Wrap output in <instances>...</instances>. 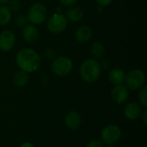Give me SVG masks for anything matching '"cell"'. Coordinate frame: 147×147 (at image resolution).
Segmentation results:
<instances>
[{
    "label": "cell",
    "instance_id": "5",
    "mask_svg": "<svg viewBox=\"0 0 147 147\" xmlns=\"http://www.w3.org/2000/svg\"><path fill=\"white\" fill-rule=\"evenodd\" d=\"M47 16V9L46 6L40 3H34L28 9L27 18L28 21L32 23L33 25L34 24H41L44 22Z\"/></svg>",
    "mask_w": 147,
    "mask_h": 147
},
{
    "label": "cell",
    "instance_id": "24",
    "mask_svg": "<svg viewBox=\"0 0 147 147\" xmlns=\"http://www.w3.org/2000/svg\"><path fill=\"white\" fill-rule=\"evenodd\" d=\"M96 3L99 4V5H101V6H107V5H109L112 2H113V0H96Z\"/></svg>",
    "mask_w": 147,
    "mask_h": 147
},
{
    "label": "cell",
    "instance_id": "20",
    "mask_svg": "<svg viewBox=\"0 0 147 147\" xmlns=\"http://www.w3.org/2000/svg\"><path fill=\"white\" fill-rule=\"evenodd\" d=\"M9 8L11 11H18L21 9V3L19 0H9Z\"/></svg>",
    "mask_w": 147,
    "mask_h": 147
},
{
    "label": "cell",
    "instance_id": "9",
    "mask_svg": "<svg viewBox=\"0 0 147 147\" xmlns=\"http://www.w3.org/2000/svg\"><path fill=\"white\" fill-rule=\"evenodd\" d=\"M110 95L114 102L117 104H121L127 102V100L128 99L129 92L125 85L119 84V85H115L112 89Z\"/></svg>",
    "mask_w": 147,
    "mask_h": 147
},
{
    "label": "cell",
    "instance_id": "28",
    "mask_svg": "<svg viewBox=\"0 0 147 147\" xmlns=\"http://www.w3.org/2000/svg\"><path fill=\"white\" fill-rule=\"evenodd\" d=\"M105 147H115L114 145H108V146H106Z\"/></svg>",
    "mask_w": 147,
    "mask_h": 147
},
{
    "label": "cell",
    "instance_id": "18",
    "mask_svg": "<svg viewBox=\"0 0 147 147\" xmlns=\"http://www.w3.org/2000/svg\"><path fill=\"white\" fill-rule=\"evenodd\" d=\"M106 52L105 47L101 42H95L90 47V53L95 59H102Z\"/></svg>",
    "mask_w": 147,
    "mask_h": 147
},
{
    "label": "cell",
    "instance_id": "8",
    "mask_svg": "<svg viewBox=\"0 0 147 147\" xmlns=\"http://www.w3.org/2000/svg\"><path fill=\"white\" fill-rule=\"evenodd\" d=\"M16 45V36L10 30H4L0 33V50L9 52L14 48Z\"/></svg>",
    "mask_w": 147,
    "mask_h": 147
},
{
    "label": "cell",
    "instance_id": "6",
    "mask_svg": "<svg viewBox=\"0 0 147 147\" xmlns=\"http://www.w3.org/2000/svg\"><path fill=\"white\" fill-rule=\"evenodd\" d=\"M68 24V20L65 15L61 13L53 14L47 22L48 30L53 34H59L63 32Z\"/></svg>",
    "mask_w": 147,
    "mask_h": 147
},
{
    "label": "cell",
    "instance_id": "1",
    "mask_svg": "<svg viewBox=\"0 0 147 147\" xmlns=\"http://www.w3.org/2000/svg\"><path fill=\"white\" fill-rule=\"evenodd\" d=\"M16 62L22 71L31 73L39 69L40 65V56L34 49L23 48L17 53Z\"/></svg>",
    "mask_w": 147,
    "mask_h": 147
},
{
    "label": "cell",
    "instance_id": "7",
    "mask_svg": "<svg viewBox=\"0 0 147 147\" xmlns=\"http://www.w3.org/2000/svg\"><path fill=\"white\" fill-rule=\"evenodd\" d=\"M121 130L116 125H108L102 131V140L107 145H114L121 138Z\"/></svg>",
    "mask_w": 147,
    "mask_h": 147
},
{
    "label": "cell",
    "instance_id": "11",
    "mask_svg": "<svg viewBox=\"0 0 147 147\" xmlns=\"http://www.w3.org/2000/svg\"><path fill=\"white\" fill-rule=\"evenodd\" d=\"M65 122L66 127L69 129L73 130V131L78 130V129H79L81 123H82L81 115L77 111H70L65 115Z\"/></svg>",
    "mask_w": 147,
    "mask_h": 147
},
{
    "label": "cell",
    "instance_id": "23",
    "mask_svg": "<svg viewBox=\"0 0 147 147\" xmlns=\"http://www.w3.org/2000/svg\"><path fill=\"white\" fill-rule=\"evenodd\" d=\"M59 3L64 6H71L77 3L78 0H59Z\"/></svg>",
    "mask_w": 147,
    "mask_h": 147
},
{
    "label": "cell",
    "instance_id": "12",
    "mask_svg": "<svg viewBox=\"0 0 147 147\" xmlns=\"http://www.w3.org/2000/svg\"><path fill=\"white\" fill-rule=\"evenodd\" d=\"M92 35H93L92 29L88 25L80 26L75 33L76 40L79 43L89 42L92 39Z\"/></svg>",
    "mask_w": 147,
    "mask_h": 147
},
{
    "label": "cell",
    "instance_id": "25",
    "mask_svg": "<svg viewBox=\"0 0 147 147\" xmlns=\"http://www.w3.org/2000/svg\"><path fill=\"white\" fill-rule=\"evenodd\" d=\"M19 147H34V146L30 142H24V143L21 144V146Z\"/></svg>",
    "mask_w": 147,
    "mask_h": 147
},
{
    "label": "cell",
    "instance_id": "2",
    "mask_svg": "<svg viewBox=\"0 0 147 147\" xmlns=\"http://www.w3.org/2000/svg\"><path fill=\"white\" fill-rule=\"evenodd\" d=\"M101 64L94 59L84 60L79 69L81 78L86 83H95L97 81L101 75Z\"/></svg>",
    "mask_w": 147,
    "mask_h": 147
},
{
    "label": "cell",
    "instance_id": "3",
    "mask_svg": "<svg viewBox=\"0 0 147 147\" xmlns=\"http://www.w3.org/2000/svg\"><path fill=\"white\" fill-rule=\"evenodd\" d=\"M125 86L130 90H138L141 89L146 83V74L140 69H134L125 75Z\"/></svg>",
    "mask_w": 147,
    "mask_h": 147
},
{
    "label": "cell",
    "instance_id": "19",
    "mask_svg": "<svg viewBox=\"0 0 147 147\" xmlns=\"http://www.w3.org/2000/svg\"><path fill=\"white\" fill-rule=\"evenodd\" d=\"M139 92V101L140 105L146 108L147 107V86L144 85L141 89H140Z\"/></svg>",
    "mask_w": 147,
    "mask_h": 147
},
{
    "label": "cell",
    "instance_id": "17",
    "mask_svg": "<svg viewBox=\"0 0 147 147\" xmlns=\"http://www.w3.org/2000/svg\"><path fill=\"white\" fill-rule=\"evenodd\" d=\"M12 11L9 9V8L6 5L0 6V25L4 26L7 25L12 17Z\"/></svg>",
    "mask_w": 147,
    "mask_h": 147
},
{
    "label": "cell",
    "instance_id": "16",
    "mask_svg": "<svg viewBox=\"0 0 147 147\" xmlns=\"http://www.w3.org/2000/svg\"><path fill=\"white\" fill-rule=\"evenodd\" d=\"M28 79H29L28 73L24 71H22V70L16 71L13 77V82H14L15 85H16L18 87H22V86L26 85L28 82Z\"/></svg>",
    "mask_w": 147,
    "mask_h": 147
},
{
    "label": "cell",
    "instance_id": "21",
    "mask_svg": "<svg viewBox=\"0 0 147 147\" xmlns=\"http://www.w3.org/2000/svg\"><path fill=\"white\" fill-rule=\"evenodd\" d=\"M27 22H28V18H27V16H22V15L18 16L15 19V23H16L17 26H19V27H22V26L25 25Z\"/></svg>",
    "mask_w": 147,
    "mask_h": 147
},
{
    "label": "cell",
    "instance_id": "14",
    "mask_svg": "<svg viewBox=\"0 0 147 147\" xmlns=\"http://www.w3.org/2000/svg\"><path fill=\"white\" fill-rule=\"evenodd\" d=\"M125 72L123 70L120 68H115L112 69L109 73V79L111 84L114 85H119L121 84L124 82L125 78Z\"/></svg>",
    "mask_w": 147,
    "mask_h": 147
},
{
    "label": "cell",
    "instance_id": "10",
    "mask_svg": "<svg viewBox=\"0 0 147 147\" xmlns=\"http://www.w3.org/2000/svg\"><path fill=\"white\" fill-rule=\"evenodd\" d=\"M142 108L141 105L136 102H128L124 108V115L131 121H135L141 116Z\"/></svg>",
    "mask_w": 147,
    "mask_h": 147
},
{
    "label": "cell",
    "instance_id": "26",
    "mask_svg": "<svg viewBox=\"0 0 147 147\" xmlns=\"http://www.w3.org/2000/svg\"><path fill=\"white\" fill-rule=\"evenodd\" d=\"M141 115L143 116V121H144V123H145V124H146V122H147V118H146L147 111H146V110H145L144 112H142Z\"/></svg>",
    "mask_w": 147,
    "mask_h": 147
},
{
    "label": "cell",
    "instance_id": "13",
    "mask_svg": "<svg viewBox=\"0 0 147 147\" xmlns=\"http://www.w3.org/2000/svg\"><path fill=\"white\" fill-rule=\"evenodd\" d=\"M22 34L23 39L28 43H34V42H35L37 40L38 37H39V30L33 24L25 25L24 28H22Z\"/></svg>",
    "mask_w": 147,
    "mask_h": 147
},
{
    "label": "cell",
    "instance_id": "15",
    "mask_svg": "<svg viewBox=\"0 0 147 147\" xmlns=\"http://www.w3.org/2000/svg\"><path fill=\"white\" fill-rule=\"evenodd\" d=\"M65 17L73 22H80L84 17L83 10L78 7H71L65 12Z\"/></svg>",
    "mask_w": 147,
    "mask_h": 147
},
{
    "label": "cell",
    "instance_id": "22",
    "mask_svg": "<svg viewBox=\"0 0 147 147\" xmlns=\"http://www.w3.org/2000/svg\"><path fill=\"white\" fill-rule=\"evenodd\" d=\"M86 147H104L102 141L98 140H90L88 144Z\"/></svg>",
    "mask_w": 147,
    "mask_h": 147
},
{
    "label": "cell",
    "instance_id": "27",
    "mask_svg": "<svg viewBox=\"0 0 147 147\" xmlns=\"http://www.w3.org/2000/svg\"><path fill=\"white\" fill-rule=\"evenodd\" d=\"M9 2V0H0V3L2 4H6Z\"/></svg>",
    "mask_w": 147,
    "mask_h": 147
},
{
    "label": "cell",
    "instance_id": "4",
    "mask_svg": "<svg viewBox=\"0 0 147 147\" xmlns=\"http://www.w3.org/2000/svg\"><path fill=\"white\" fill-rule=\"evenodd\" d=\"M73 68V62L72 60L65 56L58 57L55 59L52 65H51V69L52 71L59 76V77H65L68 75Z\"/></svg>",
    "mask_w": 147,
    "mask_h": 147
}]
</instances>
